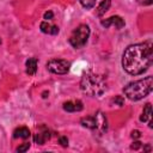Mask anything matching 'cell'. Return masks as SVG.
<instances>
[{"label": "cell", "instance_id": "obj_1", "mask_svg": "<svg viewBox=\"0 0 153 153\" xmlns=\"http://www.w3.org/2000/svg\"><path fill=\"white\" fill-rule=\"evenodd\" d=\"M152 43L143 42L126 48L122 55V67L130 75L142 74L152 65Z\"/></svg>", "mask_w": 153, "mask_h": 153}, {"label": "cell", "instance_id": "obj_2", "mask_svg": "<svg viewBox=\"0 0 153 153\" xmlns=\"http://www.w3.org/2000/svg\"><path fill=\"white\" fill-rule=\"evenodd\" d=\"M80 88L88 96H102L106 90V82L102 75L87 72L81 76Z\"/></svg>", "mask_w": 153, "mask_h": 153}, {"label": "cell", "instance_id": "obj_3", "mask_svg": "<svg viewBox=\"0 0 153 153\" xmlns=\"http://www.w3.org/2000/svg\"><path fill=\"white\" fill-rule=\"evenodd\" d=\"M153 88V78L147 76L145 79H140L136 81L129 82L123 88L124 96L130 100H140L148 96Z\"/></svg>", "mask_w": 153, "mask_h": 153}, {"label": "cell", "instance_id": "obj_4", "mask_svg": "<svg viewBox=\"0 0 153 153\" xmlns=\"http://www.w3.org/2000/svg\"><path fill=\"white\" fill-rule=\"evenodd\" d=\"M88 37H90V27H88V25L80 24L72 32V35L69 37V43H71L72 47L79 49V48H82L86 44Z\"/></svg>", "mask_w": 153, "mask_h": 153}, {"label": "cell", "instance_id": "obj_5", "mask_svg": "<svg viewBox=\"0 0 153 153\" xmlns=\"http://www.w3.org/2000/svg\"><path fill=\"white\" fill-rule=\"evenodd\" d=\"M47 68L54 74H67L71 69V62L61 59H53L47 63Z\"/></svg>", "mask_w": 153, "mask_h": 153}, {"label": "cell", "instance_id": "obj_6", "mask_svg": "<svg viewBox=\"0 0 153 153\" xmlns=\"http://www.w3.org/2000/svg\"><path fill=\"white\" fill-rule=\"evenodd\" d=\"M124 20L120 17V16H112L110 18H106L105 20H102V25L104 27H110V26H115L116 29H122L124 26Z\"/></svg>", "mask_w": 153, "mask_h": 153}, {"label": "cell", "instance_id": "obj_7", "mask_svg": "<svg viewBox=\"0 0 153 153\" xmlns=\"http://www.w3.org/2000/svg\"><path fill=\"white\" fill-rule=\"evenodd\" d=\"M94 118H96V128L94 129L98 130L99 133L106 131V128H108V126H106V117L100 111H98L94 115Z\"/></svg>", "mask_w": 153, "mask_h": 153}, {"label": "cell", "instance_id": "obj_8", "mask_svg": "<svg viewBox=\"0 0 153 153\" xmlns=\"http://www.w3.org/2000/svg\"><path fill=\"white\" fill-rule=\"evenodd\" d=\"M39 29L42 32L48 33V35H57L59 33V27L56 25H53L50 23H48V20H44L39 24Z\"/></svg>", "mask_w": 153, "mask_h": 153}, {"label": "cell", "instance_id": "obj_9", "mask_svg": "<svg viewBox=\"0 0 153 153\" xmlns=\"http://www.w3.org/2000/svg\"><path fill=\"white\" fill-rule=\"evenodd\" d=\"M35 142L38 145H44L47 140L50 139V133L48 129H45L44 127H42L41 131H37V134H35Z\"/></svg>", "mask_w": 153, "mask_h": 153}, {"label": "cell", "instance_id": "obj_10", "mask_svg": "<svg viewBox=\"0 0 153 153\" xmlns=\"http://www.w3.org/2000/svg\"><path fill=\"white\" fill-rule=\"evenodd\" d=\"M140 121L141 122H147L148 121V126L149 128H152V106L149 103H147L143 108L142 115L140 116Z\"/></svg>", "mask_w": 153, "mask_h": 153}, {"label": "cell", "instance_id": "obj_11", "mask_svg": "<svg viewBox=\"0 0 153 153\" xmlns=\"http://www.w3.org/2000/svg\"><path fill=\"white\" fill-rule=\"evenodd\" d=\"M63 109L68 112H75L82 110V103L81 100H74V102H66L63 104Z\"/></svg>", "mask_w": 153, "mask_h": 153}, {"label": "cell", "instance_id": "obj_12", "mask_svg": "<svg viewBox=\"0 0 153 153\" xmlns=\"http://www.w3.org/2000/svg\"><path fill=\"white\" fill-rule=\"evenodd\" d=\"M25 66H26V73L29 75H33L36 73V71H37V59H35V57L29 59L26 61Z\"/></svg>", "mask_w": 153, "mask_h": 153}, {"label": "cell", "instance_id": "obj_13", "mask_svg": "<svg viewBox=\"0 0 153 153\" xmlns=\"http://www.w3.org/2000/svg\"><path fill=\"white\" fill-rule=\"evenodd\" d=\"M14 139H27L30 136V130L26 127H19L13 133Z\"/></svg>", "mask_w": 153, "mask_h": 153}, {"label": "cell", "instance_id": "obj_14", "mask_svg": "<svg viewBox=\"0 0 153 153\" xmlns=\"http://www.w3.org/2000/svg\"><path fill=\"white\" fill-rule=\"evenodd\" d=\"M80 123L86 127V128H90V129H94L96 128V118L94 116H87V117H84L80 120Z\"/></svg>", "mask_w": 153, "mask_h": 153}, {"label": "cell", "instance_id": "obj_15", "mask_svg": "<svg viewBox=\"0 0 153 153\" xmlns=\"http://www.w3.org/2000/svg\"><path fill=\"white\" fill-rule=\"evenodd\" d=\"M110 5H111V0H103V1L98 5V7H97V16L102 17V16L109 10Z\"/></svg>", "mask_w": 153, "mask_h": 153}, {"label": "cell", "instance_id": "obj_16", "mask_svg": "<svg viewBox=\"0 0 153 153\" xmlns=\"http://www.w3.org/2000/svg\"><path fill=\"white\" fill-rule=\"evenodd\" d=\"M81 6L85 7V8H92L96 4V0H79Z\"/></svg>", "mask_w": 153, "mask_h": 153}, {"label": "cell", "instance_id": "obj_17", "mask_svg": "<svg viewBox=\"0 0 153 153\" xmlns=\"http://www.w3.org/2000/svg\"><path fill=\"white\" fill-rule=\"evenodd\" d=\"M29 147H30V143H27V142H24L23 145H20L19 147H17V152H26L27 149H29Z\"/></svg>", "mask_w": 153, "mask_h": 153}, {"label": "cell", "instance_id": "obj_18", "mask_svg": "<svg viewBox=\"0 0 153 153\" xmlns=\"http://www.w3.org/2000/svg\"><path fill=\"white\" fill-rule=\"evenodd\" d=\"M59 143L62 146V147H67L68 146V139L66 136H60L59 137Z\"/></svg>", "mask_w": 153, "mask_h": 153}, {"label": "cell", "instance_id": "obj_19", "mask_svg": "<svg viewBox=\"0 0 153 153\" xmlns=\"http://www.w3.org/2000/svg\"><path fill=\"white\" fill-rule=\"evenodd\" d=\"M53 17H54V13H53L51 11L45 12V13H44V16H43V18H44L45 20H50V19H53Z\"/></svg>", "mask_w": 153, "mask_h": 153}, {"label": "cell", "instance_id": "obj_20", "mask_svg": "<svg viewBox=\"0 0 153 153\" xmlns=\"http://www.w3.org/2000/svg\"><path fill=\"white\" fill-rule=\"evenodd\" d=\"M114 102H115V103H117V104H118L120 106H122V105L124 104V99H123V98H122L121 96H117V97H116V98L114 99Z\"/></svg>", "mask_w": 153, "mask_h": 153}, {"label": "cell", "instance_id": "obj_21", "mask_svg": "<svg viewBox=\"0 0 153 153\" xmlns=\"http://www.w3.org/2000/svg\"><path fill=\"white\" fill-rule=\"evenodd\" d=\"M140 147H141V142H140V141H135V142H133V145L130 146L131 149H139Z\"/></svg>", "mask_w": 153, "mask_h": 153}, {"label": "cell", "instance_id": "obj_22", "mask_svg": "<svg viewBox=\"0 0 153 153\" xmlns=\"http://www.w3.org/2000/svg\"><path fill=\"white\" fill-rule=\"evenodd\" d=\"M140 136H141V134H140L139 130H133V131H131V137H133V139H139Z\"/></svg>", "mask_w": 153, "mask_h": 153}, {"label": "cell", "instance_id": "obj_23", "mask_svg": "<svg viewBox=\"0 0 153 153\" xmlns=\"http://www.w3.org/2000/svg\"><path fill=\"white\" fill-rule=\"evenodd\" d=\"M136 1L141 5H151L153 2V0H136Z\"/></svg>", "mask_w": 153, "mask_h": 153}, {"label": "cell", "instance_id": "obj_24", "mask_svg": "<svg viewBox=\"0 0 153 153\" xmlns=\"http://www.w3.org/2000/svg\"><path fill=\"white\" fill-rule=\"evenodd\" d=\"M151 149H152L151 146H148V145L147 146H143V151H151Z\"/></svg>", "mask_w": 153, "mask_h": 153}, {"label": "cell", "instance_id": "obj_25", "mask_svg": "<svg viewBox=\"0 0 153 153\" xmlns=\"http://www.w3.org/2000/svg\"><path fill=\"white\" fill-rule=\"evenodd\" d=\"M0 43H1V39H0Z\"/></svg>", "mask_w": 153, "mask_h": 153}]
</instances>
